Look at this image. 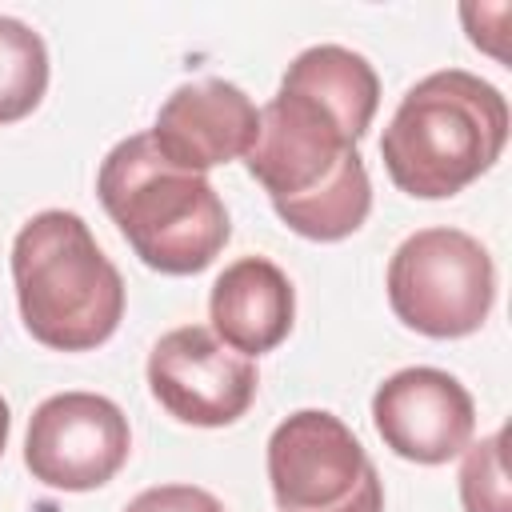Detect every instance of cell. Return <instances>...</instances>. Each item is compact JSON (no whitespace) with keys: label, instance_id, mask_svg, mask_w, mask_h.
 <instances>
[{"label":"cell","instance_id":"cell-1","mask_svg":"<svg viewBox=\"0 0 512 512\" xmlns=\"http://www.w3.org/2000/svg\"><path fill=\"white\" fill-rule=\"evenodd\" d=\"M244 164L276 216L304 240L336 244L360 232L372 212V180L356 140L324 104L288 84L260 108Z\"/></svg>","mask_w":512,"mask_h":512},{"label":"cell","instance_id":"cell-2","mask_svg":"<svg viewBox=\"0 0 512 512\" xmlns=\"http://www.w3.org/2000/svg\"><path fill=\"white\" fill-rule=\"evenodd\" d=\"M508 144V100L496 84L464 68L416 80L384 136L380 160L392 184L416 200H448L476 184Z\"/></svg>","mask_w":512,"mask_h":512},{"label":"cell","instance_id":"cell-3","mask_svg":"<svg viewBox=\"0 0 512 512\" xmlns=\"http://www.w3.org/2000/svg\"><path fill=\"white\" fill-rule=\"evenodd\" d=\"M96 196L128 248L160 276L204 272L232 236L208 176L176 168L148 132L120 140L100 160Z\"/></svg>","mask_w":512,"mask_h":512},{"label":"cell","instance_id":"cell-4","mask_svg":"<svg viewBox=\"0 0 512 512\" xmlns=\"http://www.w3.org/2000/svg\"><path fill=\"white\" fill-rule=\"evenodd\" d=\"M12 284L28 336L56 352H92L124 320V280L84 216L44 208L12 240Z\"/></svg>","mask_w":512,"mask_h":512},{"label":"cell","instance_id":"cell-5","mask_svg":"<svg viewBox=\"0 0 512 512\" xmlns=\"http://www.w3.org/2000/svg\"><path fill=\"white\" fill-rule=\"evenodd\" d=\"M496 300L488 248L460 228H420L388 260V304L396 320L432 340L472 336Z\"/></svg>","mask_w":512,"mask_h":512},{"label":"cell","instance_id":"cell-6","mask_svg":"<svg viewBox=\"0 0 512 512\" xmlns=\"http://www.w3.org/2000/svg\"><path fill=\"white\" fill-rule=\"evenodd\" d=\"M268 484L280 512H384V484L356 432L300 408L268 436Z\"/></svg>","mask_w":512,"mask_h":512},{"label":"cell","instance_id":"cell-7","mask_svg":"<svg viewBox=\"0 0 512 512\" xmlns=\"http://www.w3.org/2000/svg\"><path fill=\"white\" fill-rule=\"evenodd\" d=\"M132 452V428L100 392H56L36 404L24 436V468L56 492L104 488Z\"/></svg>","mask_w":512,"mask_h":512},{"label":"cell","instance_id":"cell-8","mask_svg":"<svg viewBox=\"0 0 512 512\" xmlns=\"http://www.w3.org/2000/svg\"><path fill=\"white\" fill-rule=\"evenodd\" d=\"M152 400L180 424L228 428L256 400V364L216 340L204 324L164 332L148 352Z\"/></svg>","mask_w":512,"mask_h":512},{"label":"cell","instance_id":"cell-9","mask_svg":"<svg viewBox=\"0 0 512 512\" xmlns=\"http://www.w3.org/2000/svg\"><path fill=\"white\" fill-rule=\"evenodd\" d=\"M372 424L400 460L448 464L472 444L476 404L444 368H400L372 392Z\"/></svg>","mask_w":512,"mask_h":512},{"label":"cell","instance_id":"cell-10","mask_svg":"<svg viewBox=\"0 0 512 512\" xmlns=\"http://www.w3.org/2000/svg\"><path fill=\"white\" fill-rule=\"evenodd\" d=\"M260 108L252 96L228 80H188L172 88L152 124V144L184 172H208L216 164L240 160L256 140Z\"/></svg>","mask_w":512,"mask_h":512},{"label":"cell","instance_id":"cell-11","mask_svg":"<svg viewBox=\"0 0 512 512\" xmlns=\"http://www.w3.org/2000/svg\"><path fill=\"white\" fill-rule=\"evenodd\" d=\"M208 320L216 340L248 360L280 348L296 320V292L288 272L264 256L232 260L208 292Z\"/></svg>","mask_w":512,"mask_h":512},{"label":"cell","instance_id":"cell-12","mask_svg":"<svg viewBox=\"0 0 512 512\" xmlns=\"http://www.w3.org/2000/svg\"><path fill=\"white\" fill-rule=\"evenodd\" d=\"M280 84H288L296 92H308L316 104H324L348 128V136L356 144L372 128V116H376V104H380V80H376V68L344 44L304 48L284 68Z\"/></svg>","mask_w":512,"mask_h":512},{"label":"cell","instance_id":"cell-13","mask_svg":"<svg viewBox=\"0 0 512 512\" xmlns=\"http://www.w3.org/2000/svg\"><path fill=\"white\" fill-rule=\"evenodd\" d=\"M48 92V48L40 32L16 16H0V124H16L40 108Z\"/></svg>","mask_w":512,"mask_h":512},{"label":"cell","instance_id":"cell-14","mask_svg":"<svg viewBox=\"0 0 512 512\" xmlns=\"http://www.w3.org/2000/svg\"><path fill=\"white\" fill-rule=\"evenodd\" d=\"M460 504L464 512H512L508 472H504V428L468 444L460 452Z\"/></svg>","mask_w":512,"mask_h":512},{"label":"cell","instance_id":"cell-15","mask_svg":"<svg viewBox=\"0 0 512 512\" xmlns=\"http://www.w3.org/2000/svg\"><path fill=\"white\" fill-rule=\"evenodd\" d=\"M124 512H224V504L196 484H156L132 496Z\"/></svg>","mask_w":512,"mask_h":512},{"label":"cell","instance_id":"cell-16","mask_svg":"<svg viewBox=\"0 0 512 512\" xmlns=\"http://www.w3.org/2000/svg\"><path fill=\"white\" fill-rule=\"evenodd\" d=\"M8 432H12V408H8V400L0 396V456H4V448H8Z\"/></svg>","mask_w":512,"mask_h":512}]
</instances>
